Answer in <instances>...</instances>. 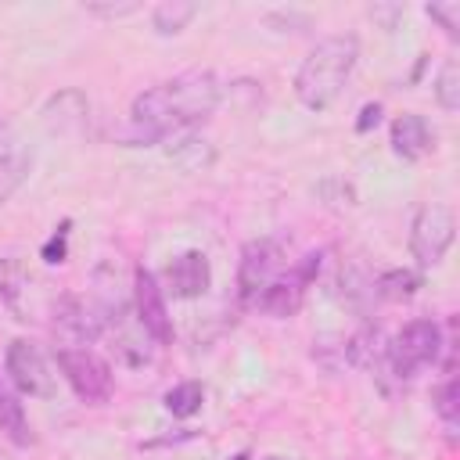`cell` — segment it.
I'll return each instance as SVG.
<instances>
[{
	"label": "cell",
	"instance_id": "obj_1",
	"mask_svg": "<svg viewBox=\"0 0 460 460\" xmlns=\"http://www.w3.org/2000/svg\"><path fill=\"white\" fill-rule=\"evenodd\" d=\"M219 97H223V86L208 68H190L165 83H155L133 97L129 140L162 144L180 129H194L219 108Z\"/></svg>",
	"mask_w": 460,
	"mask_h": 460
},
{
	"label": "cell",
	"instance_id": "obj_2",
	"mask_svg": "<svg viewBox=\"0 0 460 460\" xmlns=\"http://www.w3.org/2000/svg\"><path fill=\"white\" fill-rule=\"evenodd\" d=\"M356 61H359V40L352 32L323 36L302 58V65L295 72V97H298V104L309 108V111H327L341 97Z\"/></svg>",
	"mask_w": 460,
	"mask_h": 460
},
{
	"label": "cell",
	"instance_id": "obj_3",
	"mask_svg": "<svg viewBox=\"0 0 460 460\" xmlns=\"http://www.w3.org/2000/svg\"><path fill=\"white\" fill-rule=\"evenodd\" d=\"M442 327L435 320H410L402 323V331H395V338L385 345V363L392 367L395 377H417L424 367L438 363L442 352Z\"/></svg>",
	"mask_w": 460,
	"mask_h": 460
},
{
	"label": "cell",
	"instance_id": "obj_4",
	"mask_svg": "<svg viewBox=\"0 0 460 460\" xmlns=\"http://www.w3.org/2000/svg\"><path fill=\"white\" fill-rule=\"evenodd\" d=\"M453 237H456V216L446 201H424L417 212H413V223H410V255L420 270H431L446 259V252L453 248Z\"/></svg>",
	"mask_w": 460,
	"mask_h": 460
},
{
	"label": "cell",
	"instance_id": "obj_5",
	"mask_svg": "<svg viewBox=\"0 0 460 460\" xmlns=\"http://www.w3.org/2000/svg\"><path fill=\"white\" fill-rule=\"evenodd\" d=\"M61 377L68 381V388L86 402V406H104L115 392V377H111V367L108 359H101L93 349L86 345H65L58 349L54 356Z\"/></svg>",
	"mask_w": 460,
	"mask_h": 460
},
{
	"label": "cell",
	"instance_id": "obj_6",
	"mask_svg": "<svg viewBox=\"0 0 460 460\" xmlns=\"http://www.w3.org/2000/svg\"><path fill=\"white\" fill-rule=\"evenodd\" d=\"M4 370L11 377V385L22 392V395H32V399H50L58 392V374L50 367V359L43 356V349L29 338H14L4 352Z\"/></svg>",
	"mask_w": 460,
	"mask_h": 460
},
{
	"label": "cell",
	"instance_id": "obj_7",
	"mask_svg": "<svg viewBox=\"0 0 460 460\" xmlns=\"http://www.w3.org/2000/svg\"><path fill=\"white\" fill-rule=\"evenodd\" d=\"M284 248L270 237H255L241 248V262H237V291L248 305H255V298L284 277Z\"/></svg>",
	"mask_w": 460,
	"mask_h": 460
},
{
	"label": "cell",
	"instance_id": "obj_8",
	"mask_svg": "<svg viewBox=\"0 0 460 460\" xmlns=\"http://www.w3.org/2000/svg\"><path fill=\"white\" fill-rule=\"evenodd\" d=\"M133 309H137V323L144 327V334L155 345L172 341V316L165 305V291H162L158 277L144 266H137V273H133Z\"/></svg>",
	"mask_w": 460,
	"mask_h": 460
},
{
	"label": "cell",
	"instance_id": "obj_9",
	"mask_svg": "<svg viewBox=\"0 0 460 460\" xmlns=\"http://www.w3.org/2000/svg\"><path fill=\"white\" fill-rule=\"evenodd\" d=\"M162 291L172 298H201L212 288V262L205 252L187 248L180 255H172L162 270Z\"/></svg>",
	"mask_w": 460,
	"mask_h": 460
},
{
	"label": "cell",
	"instance_id": "obj_10",
	"mask_svg": "<svg viewBox=\"0 0 460 460\" xmlns=\"http://www.w3.org/2000/svg\"><path fill=\"white\" fill-rule=\"evenodd\" d=\"M388 144L392 151L402 158V162H420L435 151V129L428 126L424 115L417 111H406V115H395L392 126H388Z\"/></svg>",
	"mask_w": 460,
	"mask_h": 460
},
{
	"label": "cell",
	"instance_id": "obj_11",
	"mask_svg": "<svg viewBox=\"0 0 460 460\" xmlns=\"http://www.w3.org/2000/svg\"><path fill=\"white\" fill-rule=\"evenodd\" d=\"M165 140H169V144H165L169 158H172L183 172H201V169H208V165L216 162L212 140L201 137L198 129H180V133H172V137H165Z\"/></svg>",
	"mask_w": 460,
	"mask_h": 460
},
{
	"label": "cell",
	"instance_id": "obj_12",
	"mask_svg": "<svg viewBox=\"0 0 460 460\" xmlns=\"http://www.w3.org/2000/svg\"><path fill=\"white\" fill-rule=\"evenodd\" d=\"M305 288H309V284L291 270L288 277L273 280V284L255 298V309H262L266 316H277V320L295 316V313H298V305H302V298H305Z\"/></svg>",
	"mask_w": 460,
	"mask_h": 460
},
{
	"label": "cell",
	"instance_id": "obj_13",
	"mask_svg": "<svg viewBox=\"0 0 460 460\" xmlns=\"http://www.w3.org/2000/svg\"><path fill=\"white\" fill-rule=\"evenodd\" d=\"M86 115H90V101L79 93V90H61L47 101L43 108V119L50 129L58 133H68V129H83L86 126Z\"/></svg>",
	"mask_w": 460,
	"mask_h": 460
},
{
	"label": "cell",
	"instance_id": "obj_14",
	"mask_svg": "<svg viewBox=\"0 0 460 460\" xmlns=\"http://www.w3.org/2000/svg\"><path fill=\"white\" fill-rule=\"evenodd\" d=\"M0 431H4L14 446H29V442H32V428H29L25 406H22L18 392H11L4 381H0Z\"/></svg>",
	"mask_w": 460,
	"mask_h": 460
},
{
	"label": "cell",
	"instance_id": "obj_15",
	"mask_svg": "<svg viewBox=\"0 0 460 460\" xmlns=\"http://www.w3.org/2000/svg\"><path fill=\"white\" fill-rule=\"evenodd\" d=\"M194 14H198V4H190V0H162L151 11V29L158 36H176L194 22Z\"/></svg>",
	"mask_w": 460,
	"mask_h": 460
},
{
	"label": "cell",
	"instance_id": "obj_16",
	"mask_svg": "<svg viewBox=\"0 0 460 460\" xmlns=\"http://www.w3.org/2000/svg\"><path fill=\"white\" fill-rule=\"evenodd\" d=\"M424 277L417 270H385L374 277V295L377 298H388V302H402V298H413L420 291Z\"/></svg>",
	"mask_w": 460,
	"mask_h": 460
},
{
	"label": "cell",
	"instance_id": "obj_17",
	"mask_svg": "<svg viewBox=\"0 0 460 460\" xmlns=\"http://www.w3.org/2000/svg\"><path fill=\"white\" fill-rule=\"evenodd\" d=\"M162 402H165V410H169L172 417L187 420V417L201 413V406H205V385H201V381H180V385H172V388L162 395Z\"/></svg>",
	"mask_w": 460,
	"mask_h": 460
},
{
	"label": "cell",
	"instance_id": "obj_18",
	"mask_svg": "<svg viewBox=\"0 0 460 460\" xmlns=\"http://www.w3.org/2000/svg\"><path fill=\"white\" fill-rule=\"evenodd\" d=\"M29 284V270L22 259H0V313H14L18 298Z\"/></svg>",
	"mask_w": 460,
	"mask_h": 460
},
{
	"label": "cell",
	"instance_id": "obj_19",
	"mask_svg": "<svg viewBox=\"0 0 460 460\" xmlns=\"http://www.w3.org/2000/svg\"><path fill=\"white\" fill-rule=\"evenodd\" d=\"M431 90H435V101H438V108H442L446 115H456V111H460V65H456V58H449V61L438 68Z\"/></svg>",
	"mask_w": 460,
	"mask_h": 460
},
{
	"label": "cell",
	"instance_id": "obj_20",
	"mask_svg": "<svg viewBox=\"0 0 460 460\" xmlns=\"http://www.w3.org/2000/svg\"><path fill=\"white\" fill-rule=\"evenodd\" d=\"M29 169H32V155H14L11 162H4L0 165V208L7 205V198L25 183V176H29Z\"/></svg>",
	"mask_w": 460,
	"mask_h": 460
},
{
	"label": "cell",
	"instance_id": "obj_21",
	"mask_svg": "<svg viewBox=\"0 0 460 460\" xmlns=\"http://www.w3.org/2000/svg\"><path fill=\"white\" fill-rule=\"evenodd\" d=\"M435 413L446 420V428H456V417H460V381L453 374L435 392Z\"/></svg>",
	"mask_w": 460,
	"mask_h": 460
},
{
	"label": "cell",
	"instance_id": "obj_22",
	"mask_svg": "<svg viewBox=\"0 0 460 460\" xmlns=\"http://www.w3.org/2000/svg\"><path fill=\"white\" fill-rule=\"evenodd\" d=\"M424 14L431 22H438V29L449 36V40H460V0H438V4H428Z\"/></svg>",
	"mask_w": 460,
	"mask_h": 460
},
{
	"label": "cell",
	"instance_id": "obj_23",
	"mask_svg": "<svg viewBox=\"0 0 460 460\" xmlns=\"http://www.w3.org/2000/svg\"><path fill=\"white\" fill-rule=\"evenodd\" d=\"M68 230H72V219H65L50 237H47V244L40 248V255H43V262H50V266H58V262H65V255H68Z\"/></svg>",
	"mask_w": 460,
	"mask_h": 460
},
{
	"label": "cell",
	"instance_id": "obj_24",
	"mask_svg": "<svg viewBox=\"0 0 460 460\" xmlns=\"http://www.w3.org/2000/svg\"><path fill=\"white\" fill-rule=\"evenodd\" d=\"M83 11L86 14H93V18H126V14H133L137 11V4L133 0H122V4H101V0H93V4H83Z\"/></svg>",
	"mask_w": 460,
	"mask_h": 460
},
{
	"label": "cell",
	"instance_id": "obj_25",
	"mask_svg": "<svg viewBox=\"0 0 460 460\" xmlns=\"http://www.w3.org/2000/svg\"><path fill=\"white\" fill-rule=\"evenodd\" d=\"M381 111H385V104H381V101H367V104L359 108V119H356V133H370V129L381 122Z\"/></svg>",
	"mask_w": 460,
	"mask_h": 460
},
{
	"label": "cell",
	"instance_id": "obj_26",
	"mask_svg": "<svg viewBox=\"0 0 460 460\" xmlns=\"http://www.w3.org/2000/svg\"><path fill=\"white\" fill-rule=\"evenodd\" d=\"M18 155V137H14V126L0 119V165L11 162Z\"/></svg>",
	"mask_w": 460,
	"mask_h": 460
},
{
	"label": "cell",
	"instance_id": "obj_27",
	"mask_svg": "<svg viewBox=\"0 0 460 460\" xmlns=\"http://www.w3.org/2000/svg\"><path fill=\"white\" fill-rule=\"evenodd\" d=\"M262 460H284V456H262Z\"/></svg>",
	"mask_w": 460,
	"mask_h": 460
}]
</instances>
